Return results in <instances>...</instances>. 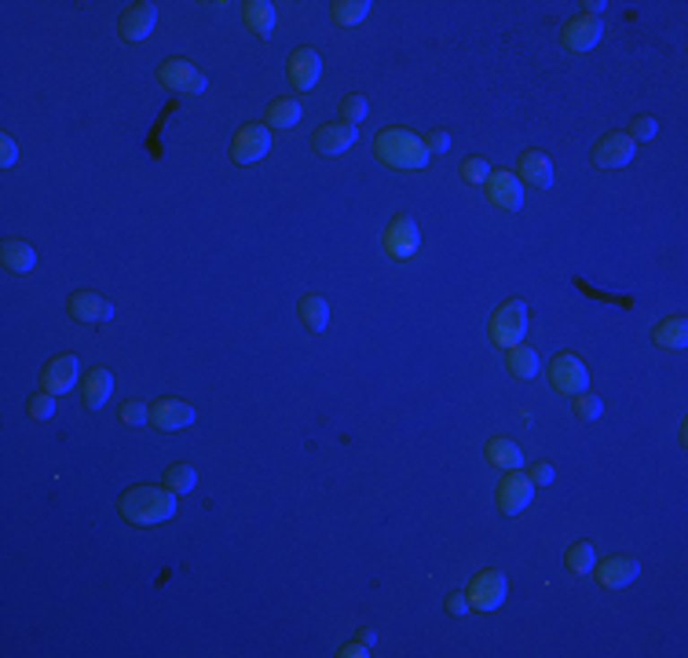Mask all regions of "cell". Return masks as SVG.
<instances>
[{
	"mask_svg": "<svg viewBox=\"0 0 688 658\" xmlns=\"http://www.w3.org/2000/svg\"><path fill=\"white\" fill-rule=\"evenodd\" d=\"M121 515L135 527H151V524H165L176 515V490L169 487H132L121 494Z\"/></svg>",
	"mask_w": 688,
	"mask_h": 658,
	"instance_id": "obj_1",
	"label": "cell"
},
{
	"mask_svg": "<svg viewBox=\"0 0 688 658\" xmlns=\"http://www.w3.org/2000/svg\"><path fill=\"white\" fill-rule=\"evenodd\" d=\"M374 151L385 165L392 169H425L429 165V151L422 147V135L414 132H403V128H385L378 139H374Z\"/></svg>",
	"mask_w": 688,
	"mask_h": 658,
	"instance_id": "obj_2",
	"label": "cell"
},
{
	"mask_svg": "<svg viewBox=\"0 0 688 658\" xmlns=\"http://www.w3.org/2000/svg\"><path fill=\"white\" fill-rule=\"evenodd\" d=\"M491 341L498 348H517L524 344V333H527V304L524 300H506L494 315H491Z\"/></svg>",
	"mask_w": 688,
	"mask_h": 658,
	"instance_id": "obj_3",
	"label": "cell"
},
{
	"mask_svg": "<svg viewBox=\"0 0 688 658\" xmlns=\"http://www.w3.org/2000/svg\"><path fill=\"white\" fill-rule=\"evenodd\" d=\"M158 81H161L169 91H176V96H202V91L209 88L205 74H202L191 59H165V63L158 66Z\"/></svg>",
	"mask_w": 688,
	"mask_h": 658,
	"instance_id": "obj_4",
	"label": "cell"
},
{
	"mask_svg": "<svg viewBox=\"0 0 688 658\" xmlns=\"http://www.w3.org/2000/svg\"><path fill=\"white\" fill-rule=\"evenodd\" d=\"M549 381H553V388L564 392V395H582V392L589 388L586 362H582L579 355H571V351L557 355L553 362H549Z\"/></svg>",
	"mask_w": 688,
	"mask_h": 658,
	"instance_id": "obj_5",
	"label": "cell"
},
{
	"mask_svg": "<svg viewBox=\"0 0 688 658\" xmlns=\"http://www.w3.org/2000/svg\"><path fill=\"white\" fill-rule=\"evenodd\" d=\"M267 151H271V132H267V125H257V121L242 125L231 139V158L239 165H257Z\"/></svg>",
	"mask_w": 688,
	"mask_h": 658,
	"instance_id": "obj_6",
	"label": "cell"
},
{
	"mask_svg": "<svg viewBox=\"0 0 688 658\" xmlns=\"http://www.w3.org/2000/svg\"><path fill=\"white\" fill-rule=\"evenodd\" d=\"M422 246V230L414 223V216H396L388 227H385V253L392 260H410Z\"/></svg>",
	"mask_w": 688,
	"mask_h": 658,
	"instance_id": "obj_7",
	"label": "cell"
},
{
	"mask_svg": "<svg viewBox=\"0 0 688 658\" xmlns=\"http://www.w3.org/2000/svg\"><path fill=\"white\" fill-rule=\"evenodd\" d=\"M487 198L501 212H520L524 209V183L506 169H494L487 176Z\"/></svg>",
	"mask_w": 688,
	"mask_h": 658,
	"instance_id": "obj_8",
	"label": "cell"
},
{
	"mask_svg": "<svg viewBox=\"0 0 688 658\" xmlns=\"http://www.w3.org/2000/svg\"><path fill=\"white\" fill-rule=\"evenodd\" d=\"M535 498V483L527 472H520V468H509V476L498 483V508L506 512V515H520Z\"/></svg>",
	"mask_w": 688,
	"mask_h": 658,
	"instance_id": "obj_9",
	"label": "cell"
},
{
	"mask_svg": "<svg viewBox=\"0 0 688 658\" xmlns=\"http://www.w3.org/2000/svg\"><path fill=\"white\" fill-rule=\"evenodd\" d=\"M506 593H509L506 575H501V571H480L466 596H469V603L476 610H494V607L506 603Z\"/></svg>",
	"mask_w": 688,
	"mask_h": 658,
	"instance_id": "obj_10",
	"label": "cell"
},
{
	"mask_svg": "<svg viewBox=\"0 0 688 658\" xmlns=\"http://www.w3.org/2000/svg\"><path fill=\"white\" fill-rule=\"evenodd\" d=\"M633 154H637V143H633L630 135L608 132L601 143L593 147V165H597V169H623V165L633 161Z\"/></svg>",
	"mask_w": 688,
	"mask_h": 658,
	"instance_id": "obj_11",
	"label": "cell"
},
{
	"mask_svg": "<svg viewBox=\"0 0 688 658\" xmlns=\"http://www.w3.org/2000/svg\"><path fill=\"white\" fill-rule=\"evenodd\" d=\"M198 420V410L179 403V399H158L151 403V425H158L161 432H179Z\"/></svg>",
	"mask_w": 688,
	"mask_h": 658,
	"instance_id": "obj_12",
	"label": "cell"
},
{
	"mask_svg": "<svg viewBox=\"0 0 688 658\" xmlns=\"http://www.w3.org/2000/svg\"><path fill=\"white\" fill-rule=\"evenodd\" d=\"M77 373H81L77 355H56L48 366H44V373H40V388L52 392V395H66L77 385Z\"/></svg>",
	"mask_w": 688,
	"mask_h": 658,
	"instance_id": "obj_13",
	"label": "cell"
},
{
	"mask_svg": "<svg viewBox=\"0 0 688 658\" xmlns=\"http://www.w3.org/2000/svg\"><path fill=\"white\" fill-rule=\"evenodd\" d=\"M154 22H158V4H151V0H140V4H128V8H125L118 30H121L125 40H147L151 30H154Z\"/></svg>",
	"mask_w": 688,
	"mask_h": 658,
	"instance_id": "obj_14",
	"label": "cell"
},
{
	"mask_svg": "<svg viewBox=\"0 0 688 658\" xmlns=\"http://www.w3.org/2000/svg\"><path fill=\"white\" fill-rule=\"evenodd\" d=\"M355 139H359V132H355L352 125H344V121H330V125H323V128H318V132L311 135V147H315L318 154L337 158V154L352 151Z\"/></svg>",
	"mask_w": 688,
	"mask_h": 658,
	"instance_id": "obj_15",
	"label": "cell"
},
{
	"mask_svg": "<svg viewBox=\"0 0 688 658\" xmlns=\"http://www.w3.org/2000/svg\"><path fill=\"white\" fill-rule=\"evenodd\" d=\"M605 37V19L601 15H579L564 26V44L571 52H589L593 44Z\"/></svg>",
	"mask_w": 688,
	"mask_h": 658,
	"instance_id": "obj_16",
	"label": "cell"
},
{
	"mask_svg": "<svg viewBox=\"0 0 688 658\" xmlns=\"http://www.w3.org/2000/svg\"><path fill=\"white\" fill-rule=\"evenodd\" d=\"M597 578H601V585L605 589H626V585H633L637 582V575H640V563L637 559H630V556H612V559H597Z\"/></svg>",
	"mask_w": 688,
	"mask_h": 658,
	"instance_id": "obj_17",
	"label": "cell"
},
{
	"mask_svg": "<svg viewBox=\"0 0 688 658\" xmlns=\"http://www.w3.org/2000/svg\"><path fill=\"white\" fill-rule=\"evenodd\" d=\"M318 77H323V59H318L315 48H297L290 56V81L297 91H311L318 84Z\"/></svg>",
	"mask_w": 688,
	"mask_h": 658,
	"instance_id": "obj_18",
	"label": "cell"
},
{
	"mask_svg": "<svg viewBox=\"0 0 688 658\" xmlns=\"http://www.w3.org/2000/svg\"><path fill=\"white\" fill-rule=\"evenodd\" d=\"M110 392H114V373L103 369V366H91L81 381V399L88 410H100L110 403Z\"/></svg>",
	"mask_w": 688,
	"mask_h": 658,
	"instance_id": "obj_19",
	"label": "cell"
},
{
	"mask_svg": "<svg viewBox=\"0 0 688 658\" xmlns=\"http://www.w3.org/2000/svg\"><path fill=\"white\" fill-rule=\"evenodd\" d=\"M70 315L77 322H91V325H103L114 318V304L103 300L100 293H74L70 297Z\"/></svg>",
	"mask_w": 688,
	"mask_h": 658,
	"instance_id": "obj_20",
	"label": "cell"
},
{
	"mask_svg": "<svg viewBox=\"0 0 688 658\" xmlns=\"http://www.w3.org/2000/svg\"><path fill=\"white\" fill-rule=\"evenodd\" d=\"M520 179L524 183H535V186H553V165H549V154H538V151H527L520 158Z\"/></svg>",
	"mask_w": 688,
	"mask_h": 658,
	"instance_id": "obj_21",
	"label": "cell"
},
{
	"mask_svg": "<svg viewBox=\"0 0 688 658\" xmlns=\"http://www.w3.org/2000/svg\"><path fill=\"white\" fill-rule=\"evenodd\" d=\"M652 337H656V344H659V348H666V351H681V348L688 344V322H684L681 315L663 318V322H656Z\"/></svg>",
	"mask_w": 688,
	"mask_h": 658,
	"instance_id": "obj_22",
	"label": "cell"
},
{
	"mask_svg": "<svg viewBox=\"0 0 688 658\" xmlns=\"http://www.w3.org/2000/svg\"><path fill=\"white\" fill-rule=\"evenodd\" d=\"M0 260H4V267H8L12 274H26V271H33L37 253H33L30 242H22V238H8L4 249H0Z\"/></svg>",
	"mask_w": 688,
	"mask_h": 658,
	"instance_id": "obj_23",
	"label": "cell"
},
{
	"mask_svg": "<svg viewBox=\"0 0 688 658\" xmlns=\"http://www.w3.org/2000/svg\"><path fill=\"white\" fill-rule=\"evenodd\" d=\"M242 19H246V26L257 37H271V30H274V4H267V0H246Z\"/></svg>",
	"mask_w": 688,
	"mask_h": 658,
	"instance_id": "obj_24",
	"label": "cell"
},
{
	"mask_svg": "<svg viewBox=\"0 0 688 658\" xmlns=\"http://www.w3.org/2000/svg\"><path fill=\"white\" fill-rule=\"evenodd\" d=\"M300 322L311 329V333H323L327 322H330V304L318 297V293H308V297L300 300Z\"/></svg>",
	"mask_w": 688,
	"mask_h": 658,
	"instance_id": "obj_25",
	"label": "cell"
},
{
	"mask_svg": "<svg viewBox=\"0 0 688 658\" xmlns=\"http://www.w3.org/2000/svg\"><path fill=\"white\" fill-rule=\"evenodd\" d=\"M487 461L494 464V468H520L524 464V450L513 443V439H491L487 443Z\"/></svg>",
	"mask_w": 688,
	"mask_h": 658,
	"instance_id": "obj_26",
	"label": "cell"
},
{
	"mask_svg": "<svg viewBox=\"0 0 688 658\" xmlns=\"http://www.w3.org/2000/svg\"><path fill=\"white\" fill-rule=\"evenodd\" d=\"M538 369H542V362H538V351H535V348H527V344L509 348V373H513V377L531 381V377H538Z\"/></svg>",
	"mask_w": 688,
	"mask_h": 658,
	"instance_id": "obj_27",
	"label": "cell"
},
{
	"mask_svg": "<svg viewBox=\"0 0 688 658\" xmlns=\"http://www.w3.org/2000/svg\"><path fill=\"white\" fill-rule=\"evenodd\" d=\"M330 15L337 26H359L370 15V0H337V4H330Z\"/></svg>",
	"mask_w": 688,
	"mask_h": 658,
	"instance_id": "obj_28",
	"label": "cell"
},
{
	"mask_svg": "<svg viewBox=\"0 0 688 658\" xmlns=\"http://www.w3.org/2000/svg\"><path fill=\"white\" fill-rule=\"evenodd\" d=\"M593 567H597V549H593L589 541H579V545L568 549V571H571L575 578L593 575Z\"/></svg>",
	"mask_w": 688,
	"mask_h": 658,
	"instance_id": "obj_29",
	"label": "cell"
},
{
	"mask_svg": "<svg viewBox=\"0 0 688 658\" xmlns=\"http://www.w3.org/2000/svg\"><path fill=\"white\" fill-rule=\"evenodd\" d=\"M267 125H274V128H293V125H300V103H297V100H274V103L267 107Z\"/></svg>",
	"mask_w": 688,
	"mask_h": 658,
	"instance_id": "obj_30",
	"label": "cell"
},
{
	"mask_svg": "<svg viewBox=\"0 0 688 658\" xmlns=\"http://www.w3.org/2000/svg\"><path fill=\"white\" fill-rule=\"evenodd\" d=\"M165 487L176 490V494H191L198 487V472L191 464H172L169 472H165Z\"/></svg>",
	"mask_w": 688,
	"mask_h": 658,
	"instance_id": "obj_31",
	"label": "cell"
},
{
	"mask_svg": "<svg viewBox=\"0 0 688 658\" xmlns=\"http://www.w3.org/2000/svg\"><path fill=\"white\" fill-rule=\"evenodd\" d=\"M30 417L33 420H52L56 417V395L52 392H40L30 399Z\"/></svg>",
	"mask_w": 688,
	"mask_h": 658,
	"instance_id": "obj_32",
	"label": "cell"
},
{
	"mask_svg": "<svg viewBox=\"0 0 688 658\" xmlns=\"http://www.w3.org/2000/svg\"><path fill=\"white\" fill-rule=\"evenodd\" d=\"M575 399V417H582V420H597L601 417V410H605V403L597 399V395H571Z\"/></svg>",
	"mask_w": 688,
	"mask_h": 658,
	"instance_id": "obj_33",
	"label": "cell"
},
{
	"mask_svg": "<svg viewBox=\"0 0 688 658\" xmlns=\"http://www.w3.org/2000/svg\"><path fill=\"white\" fill-rule=\"evenodd\" d=\"M362 117H366V100L362 96H348L344 103H341V121L344 125H362Z\"/></svg>",
	"mask_w": 688,
	"mask_h": 658,
	"instance_id": "obj_34",
	"label": "cell"
},
{
	"mask_svg": "<svg viewBox=\"0 0 688 658\" xmlns=\"http://www.w3.org/2000/svg\"><path fill=\"white\" fill-rule=\"evenodd\" d=\"M121 420H125V425H147V420H151V406H147V403H125V406H121Z\"/></svg>",
	"mask_w": 688,
	"mask_h": 658,
	"instance_id": "obj_35",
	"label": "cell"
},
{
	"mask_svg": "<svg viewBox=\"0 0 688 658\" xmlns=\"http://www.w3.org/2000/svg\"><path fill=\"white\" fill-rule=\"evenodd\" d=\"M487 176H491V165L480 161V158H473V161L462 165V179H466V183H487Z\"/></svg>",
	"mask_w": 688,
	"mask_h": 658,
	"instance_id": "obj_36",
	"label": "cell"
},
{
	"mask_svg": "<svg viewBox=\"0 0 688 658\" xmlns=\"http://www.w3.org/2000/svg\"><path fill=\"white\" fill-rule=\"evenodd\" d=\"M656 132H659V121L656 117H637L633 125H630V139L637 143V139H656Z\"/></svg>",
	"mask_w": 688,
	"mask_h": 658,
	"instance_id": "obj_37",
	"label": "cell"
},
{
	"mask_svg": "<svg viewBox=\"0 0 688 658\" xmlns=\"http://www.w3.org/2000/svg\"><path fill=\"white\" fill-rule=\"evenodd\" d=\"M422 147H425L429 154H443V151L450 147V135H447V132H429V135H422Z\"/></svg>",
	"mask_w": 688,
	"mask_h": 658,
	"instance_id": "obj_38",
	"label": "cell"
},
{
	"mask_svg": "<svg viewBox=\"0 0 688 658\" xmlns=\"http://www.w3.org/2000/svg\"><path fill=\"white\" fill-rule=\"evenodd\" d=\"M15 161H19V147H15V139H12V135H4V139H0V165L12 169Z\"/></svg>",
	"mask_w": 688,
	"mask_h": 658,
	"instance_id": "obj_39",
	"label": "cell"
},
{
	"mask_svg": "<svg viewBox=\"0 0 688 658\" xmlns=\"http://www.w3.org/2000/svg\"><path fill=\"white\" fill-rule=\"evenodd\" d=\"M527 476H531V483H535V487H538V483H545V487H549V483H553V476H557V472H553V464H545V461H538V464L531 468Z\"/></svg>",
	"mask_w": 688,
	"mask_h": 658,
	"instance_id": "obj_40",
	"label": "cell"
},
{
	"mask_svg": "<svg viewBox=\"0 0 688 658\" xmlns=\"http://www.w3.org/2000/svg\"><path fill=\"white\" fill-rule=\"evenodd\" d=\"M469 607H473V603H469L466 593H454V596L447 600V610H450V615H457V619H466V615H469Z\"/></svg>",
	"mask_w": 688,
	"mask_h": 658,
	"instance_id": "obj_41",
	"label": "cell"
},
{
	"mask_svg": "<svg viewBox=\"0 0 688 658\" xmlns=\"http://www.w3.org/2000/svg\"><path fill=\"white\" fill-rule=\"evenodd\" d=\"M341 658H366L370 654V644H362V640H352V644H344L341 651H337Z\"/></svg>",
	"mask_w": 688,
	"mask_h": 658,
	"instance_id": "obj_42",
	"label": "cell"
},
{
	"mask_svg": "<svg viewBox=\"0 0 688 658\" xmlns=\"http://www.w3.org/2000/svg\"><path fill=\"white\" fill-rule=\"evenodd\" d=\"M359 640L374 647V644H378V633H374V629H359Z\"/></svg>",
	"mask_w": 688,
	"mask_h": 658,
	"instance_id": "obj_43",
	"label": "cell"
},
{
	"mask_svg": "<svg viewBox=\"0 0 688 658\" xmlns=\"http://www.w3.org/2000/svg\"><path fill=\"white\" fill-rule=\"evenodd\" d=\"M586 8H589L586 15H601V12H605V4H601V0H593V4H586Z\"/></svg>",
	"mask_w": 688,
	"mask_h": 658,
	"instance_id": "obj_44",
	"label": "cell"
}]
</instances>
